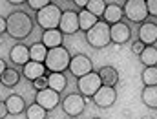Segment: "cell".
<instances>
[{
    "mask_svg": "<svg viewBox=\"0 0 157 119\" xmlns=\"http://www.w3.org/2000/svg\"><path fill=\"white\" fill-rule=\"evenodd\" d=\"M6 24H7V33L13 39H18V40L29 37L31 31H33V20L24 11H13L6 18Z\"/></svg>",
    "mask_w": 157,
    "mask_h": 119,
    "instance_id": "1",
    "label": "cell"
},
{
    "mask_svg": "<svg viewBox=\"0 0 157 119\" xmlns=\"http://www.w3.org/2000/svg\"><path fill=\"white\" fill-rule=\"evenodd\" d=\"M70 61H71L70 51L60 46V48L48 50L44 66H46V70H49V73H62L64 70L70 68Z\"/></svg>",
    "mask_w": 157,
    "mask_h": 119,
    "instance_id": "2",
    "label": "cell"
},
{
    "mask_svg": "<svg viewBox=\"0 0 157 119\" xmlns=\"http://www.w3.org/2000/svg\"><path fill=\"white\" fill-rule=\"evenodd\" d=\"M60 17H62L60 7L51 2V4L46 6L44 9L37 11V24H39L44 31H48V30H59Z\"/></svg>",
    "mask_w": 157,
    "mask_h": 119,
    "instance_id": "3",
    "label": "cell"
},
{
    "mask_svg": "<svg viewBox=\"0 0 157 119\" xmlns=\"http://www.w3.org/2000/svg\"><path fill=\"white\" fill-rule=\"evenodd\" d=\"M86 40L90 46L101 50L106 48L112 42V35H110V24H106L104 20H99L88 33H86Z\"/></svg>",
    "mask_w": 157,
    "mask_h": 119,
    "instance_id": "4",
    "label": "cell"
},
{
    "mask_svg": "<svg viewBox=\"0 0 157 119\" xmlns=\"http://www.w3.org/2000/svg\"><path fill=\"white\" fill-rule=\"evenodd\" d=\"M124 13L126 17L135 22V24H144L146 17H148V7H146V0H126L124 4Z\"/></svg>",
    "mask_w": 157,
    "mask_h": 119,
    "instance_id": "5",
    "label": "cell"
},
{
    "mask_svg": "<svg viewBox=\"0 0 157 119\" xmlns=\"http://www.w3.org/2000/svg\"><path fill=\"white\" fill-rule=\"evenodd\" d=\"M101 86H102V81H101L97 72H91V73H88V75H84L77 81V88L82 97H93Z\"/></svg>",
    "mask_w": 157,
    "mask_h": 119,
    "instance_id": "6",
    "label": "cell"
},
{
    "mask_svg": "<svg viewBox=\"0 0 157 119\" xmlns=\"http://www.w3.org/2000/svg\"><path fill=\"white\" fill-rule=\"evenodd\" d=\"M70 72L75 77L80 79V77H84V75H88V73L93 72V62H91V59L88 55L78 53L75 57H71V61H70Z\"/></svg>",
    "mask_w": 157,
    "mask_h": 119,
    "instance_id": "7",
    "label": "cell"
},
{
    "mask_svg": "<svg viewBox=\"0 0 157 119\" xmlns=\"http://www.w3.org/2000/svg\"><path fill=\"white\" fill-rule=\"evenodd\" d=\"M86 106V99L80 93H70L64 101H62V110L70 116V117H77L84 112Z\"/></svg>",
    "mask_w": 157,
    "mask_h": 119,
    "instance_id": "8",
    "label": "cell"
},
{
    "mask_svg": "<svg viewBox=\"0 0 157 119\" xmlns=\"http://www.w3.org/2000/svg\"><path fill=\"white\" fill-rule=\"evenodd\" d=\"M80 30L78 26V13L75 11H62V17H60V22H59V31L62 35H73Z\"/></svg>",
    "mask_w": 157,
    "mask_h": 119,
    "instance_id": "9",
    "label": "cell"
},
{
    "mask_svg": "<svg viewBox=\"0 0 157 119\" xmlns=\"http://www.w3.org/2000/svg\"><path fill=\"white\" fill-rule=\"evenodd\" d=\"M115 101H117V92L112 86H101L99 92L93 95V103L99 108H110V106H113Z\"/></svg>",
    "mask_w": 157,
    "mask_h": 119,
    "instance_id": "10",
    "label": "cell"
},
{
    "mask_svg": "<svg viewBox=\"0 0 157 119\" xmlns=\"http://www.w3.org/2000/svg\"><path fill=\"white\" fill-rule=\"evenodd\" d=\"M59 101H60L59 93H57V92H53L51 88L40 90V92H37V95H35V103H37L39 106H42L46 112H48V110H53V108H57Z\"/></svg>",
    "mask_w": 157,
    "mask_h": 119,
    "instance_id": "11",
    "label": "cell"
},
{
    "mask_svg": "<svg viewBox=\"0 0 157 119\" xmlns=\"http://www.w3.org/2000/svg\"><path fill=\"white\" fill-rule=\"evenodd\" d=\"M139 40L144 46H155L157 42V24L154 22H144L139 28Z\"/></svg>",
    "mask_w": 157,
    "mask_h": 119,
    "instance_id": "12",
    "label": "cell"
},
{
    "mask_svg": "<svg viewBox=\"0 0 157 119\" xmlns=\"http://www.w3.org/2000/svg\"><path fill=\"white\" fill-rule=\"evenodd\" d=\"M110 35H112V42H115V44H124V42H128L130 37H132V30H130L128 24L119 22V24L110 26Z\"/></svg>",
    "mask_w": 157,
    "mask_h": 119,
    "instance_id": "13",
    "label": "cell"
},
{
    "mask_svg": "<svg viewBox=\"0 0 157 119\" xmlns=\"http://www.w3.org/2000/svg\"><path fill=\"white\" fill-rule=\"evenodd\" d=\"M122 15H124V7H119L117 4H113V2H106V11H104V15H102L106 24L113 26V24L122 22V20H121Z\"/></svg>",
    "mask_w": 157,
    "mask_h": 119,
    "instance_id": "14",
    "label": "cell"
},
{
    "mask_svg": "<svg viewBox=\"0 0 157 119\" xmlns=\"http://www.w3.org/2000/svg\"><path fill=\"white\" fill-rule=\"evenodd\" d=\"M9 59H11V62H15V64H22V66L28 64V62H29V48L24 46V44L13 46L11 51H9Z\"/></svg>",
    "mask_w": 157,
    "mask_h": 119,
    "instance_id": "15",
    "label": "cell"
},
{
    "mask_svg": "<svg viewBox=\"0 0 157 119\" xmlns=\"http://www.w3.org/2000/svg\"><path fill=\"white\" fill-rule=\"evenodd\" d=\"M4 103H6V106H7V114H13V116H18V114H22V112L28 108L24 97H22V95H15V93L9 95Z\"/></svg>",
    "mask_w": 157,
    "mask_h": 119,
    "instance_id": "16",
    "label": "cell"
},
{
    "mask_svg": "<svg viewBox=\"0 0 157 119\" xmlns=\"http://www.w3.org/2000/svg\"><path fill=\"white\" fill-rule=\"evenodd\" d=\"M62 39H64V35H62L59 30H48V31L42 33V44H44L48 50L60 48V46H62Z\"/></svg>",
    "mask_w": 157,
    "mask_h": 119,
    "instance_id": "17",
    "label": "cell"
},
{
    "mask_svg": "<svg viewBox=\"0 0 157 119\" xmlns=\"http://www.w3.org/2000/svg\"><path fill=\"white\" fill-rule=\"evenodd\" d=\"M44 73H46V66L42 64V62H33V61H29L28 64H24V77L28 81H37L39 77H44Z\"/></svg>",
    "mask_w": 157,
    "mask_h": 119,
    "instance_id": "18",
    "label": "cell"
},
{
    "mask_svg": "<svg viewBox=\"0 0 157 119\" xmlns=\"http://www.w3.org/2000/svg\"><path fill=\"white\" fill-rule=\"evenodd\" d=\"M97 73H99V77L102 81V86H112L113 88L119 82V72L113 66H102Z\"/></svg>",
    "mask_w": 157,
    "mask_h": 119,
    "instance_id": "19",
    "label": "cell"
},
{
    "mask_svg": "<svg viewBox=\"0 0 157 119\" xmlns=\"http://www.w3.org/2000/svg\"><path fill=\"white\" fill-rule=\"evenodd\" d=\"M46 77H48V88H51V90L57 92V93H60V92L68 86V79H66L64 73H49V75H46Z\"/></svg>",
    "mask_w": 157,
    "mask_h": 119,
    "instance_id": "20",
    "label": "cell"
},
{
    "mask_svg": "<svg viewBox=\"0 0 157 119\" xmlns=\"http://www.w3.org/2000/svg\"><path fill=\"white\" fill-rule=\"evenodd\" d=\"M97 22H99V18H97L95 15H91L88 9H82V11L78 13V26H80V30H82V31H86V33H88V31H90Z\"/></svg>",
    "mask_w": 157,
    "mask_h": 119,
    "instance_id": "21",
    "label": "cell"
},
{
    "mask_svg": "<svg viewBox=\"0 0 157 119\" xmlns=\"http://www.w3.org/2000/svg\"><path fill=\"white\" fill-rule=\"evenodd\" d=\"M46 55H48V48L42 44V42H35L29 46V61L33 62H42L46 61Z\"/></svg>",
    "mask_w": 157,
    "mask_h": 119,
    "instance_id": "22",
    "label": "cell"
},
{
    "mask_svg": "<svg viewBox=\"0 0 157 119\" xmlns=\"http://www.w3.org/2000/svg\"><path fill=\"white\" fill-rule=\"evenodd\" d=\"M141 99L148 108H157V86H144Z\"/></svg>",
    "mask_w": 157,
    "mask_h": 119,
    "instance_id": "23",
    "label": "cell"
},
{
    "mask_svg": "<svg viewBox=\"0 0 157 119\" xmlns=\"http://www.w3.org/2000/svg\"><path fill=\"white\" fill-rule=\"evenodd\" d=\"M139 57H141V62H143L146 68L157 66V48L155 46H146L144 51H143Z\"/></svg>",
    "mask_w": 157,
    "mask_h": 119,
    "instance_id": "24",
    "label": "cell"
},
{
    "mask_svg": "<svg viewBox=\"0 0 157 119\" xmlns=\"http://www.w3.org/2000/svg\"><path fill=\"white\" fill-rule=\"evenodd\" d=\"M18 81H20V75H18V72H17L15 68H6V72H4L2 77H0V82H2L4 86H7V88L17 86Z\"/></svg>",
    "mask_w": 157,
    "mask_h": 119,
    "instance_id": "25",
    "label": "cell"
},
{
    "mask_svg": "<svg viewBox=\"0 0 157 119\" xmlns=\"http://www.w3.org/2000/svg\"><path fill=\"white\" fill-rule=\"evenodd\" d=\"M86 9H88L91 15H95V17L99 18V17H102L104 11H106V2H104V0H88Z\"/></svg>",
    "mask_w": 157,
    "mask_h": 119,
    "instance_id": "26",
    "label": "cell"
},
{
    "mask_svg": "<svg viewBox=\"0 0 157 119\" xmlns=\"http://www.w3.org/2000/svg\"><path fill=\"white\" fill-rule=\"evenodd\" d=\"M141 79H143V82H144V86H157V66L144 68Z\"/></svg>",
    "mask_w": 157,
    "mask_h": 119,
    "instance_id": "27",
    "label": "cell"
},
{
    "mask_svg": "<svg viewBox=\"0 0 157 119\" xmlns=\"http://www.w3.org/2000/svg\"><path fill=\"white\" fill-rule=\"evenodd\" d=\"M46 116H48V112L42 106H39L37 103H33L26 108V117L28 119H46Z\"/></svg>",
    "mask_w": 157,
    "mask_h": 119,
    "instance_id": "28",
    "label": "cell"
},
{
    "mask_svg": "<svg viewBox=\"0 0 157 119\" xmlns=\"http://www.w3.org/2000/svg\"><path fill=\"white\" fill-rule=\"evenodd\" d=\"M26 4H28L31 9H35V11H40V9H44L46 6H49L51 2H49V0H28Z\"/></svg>",
    "mask_w": 157,
    "mask_h": 119,
    "instance_id": "29",
    "label": "cell"
},
{
    "mask_svg": "<svg viewBox=\"0 0 157 119\" xmlns=\"http://www.w3.org/2000/svg\"><path fill=\"white\" fill-rule=\"evenodd\" d=\"M33 88L35 90H46L48 88V77H39L37 81H33Z\"/></svg>",
    "mask_w": 157,
    "mask_h": 119,
    "instance_id": "30",
    "label": "cell"
},
{
    "mask_svg": "<svg viewBox=\"0 0 157 119\" xmlns=\"http://www.w3.org/2000/svg\"><path fill=\"white\" fill-rule=\"evenodd\" d=\"M144 48H146V46H144V44H143L141 40H135V42L132 44V51H133L135 55H141V53L144 51Z\"/></svg>",
    "mask_w": 157,
    "mask_h": 119,
    "instance_id": "31",
    "label": "cell"
},
{
    "mask_svg": "<svg viewBox=\"0 0 157 119\" xmlns=\"http://www.w3.org/2000/svg\"><path fill=\"white\" fill-rule=\"evenodd\" d=\"M146 7H148V15L157 17V0H146Z\"/></svg>",
    "mask_w": 157,
    "mask_h": 119,
    "instance_id": "32",
    "label": "cell"
},
{
    "mask_svg": "<svg viewBox=\"0 0 157 119\" xmlns=\"http://www.w3.org/2000/svg\"><path fill=\"white\" fill-rule=\"evenodd\" d=\"M6 116H7V106L4 101H0V119H4Z\"/></svg>",
    "mask_w": 157,
    "mask_h": 119,
    "instance_id": "33",
    "label": "cell"
},
{
    "mask_svg": "<svg viewBox=\"0 0 157 119\" xmlns=\"http://www.w3.org/2000/svg\"><path fill=\"white\" fill-rule=\"evenodd\" d=\"M7 31V24H6V18H2L0 17V37H2V33H6Z\"/></svg>",
    "mask_w": 157,
    "mask_h": 119,
    "instance_id": "34",
    "label": "cell"
},
{
    "mask_svg": "<svg viewBox=\"0 0 157 119\" xmlns=\"http://www.w3.org/2000/svg\"><path fill=\"white\" fill-rule=\"evenodd\" d=\"M73 4H77L80 9H86V6H88V0H75Z\"/></svg>",
    "mask_w": 157,
    "mask_h": 119,
    "instance_id": "35",
    "label": "cell"
},
{
    "mask_svg": "<svg viewBox=\"0 0 157 119\" xmlns=\"http://www.w3.org/2000/svg\"><path fill=\"white\" fill-rule=\"evenodd\" d=\"M6 68H7V66H6V62H4V59H0V77H2V73L6 72Z\"/></svg>",
    "mask_w": 157,
    "mask_h": 119,
    "instance_id": "36",
    "label": "cell"
},
{
    "mask_svg": "<svg viewBox=\"0 0 157 119\" xmlns=\"http://www.w3.org/2000/svg\"><path fill=\"white\" fill-rule=\"evenodd\" d=\"M7 4H13V6H18V4H24V2H22V0H9Z\"/></svg>",
    "mask_w": 157,
    "mask_h": 119,
    "instance_id": "37",
    "label": "cell"
},
{
    "mask_svg": "<svg viewBox=\"0 0 157 119\" xmlns=\"http://www.w3.org/2000/svg\"><path fill=\"white\" fill-rule=\"evenodd\" d=\"M143 119H154V117H150V116H144V117H143Z\"/></svg>",
    "mask_w": 157,
    "mask_h": 119,
    "instance_id": "38",
    "label": "cell"
},
{
    "mask_svg": "<svg viewBox=\"0 0 157 119\" xmlns=\"http://www.w3.org/2000/svg\"><path fill=\"white\" fill-rule=\"evenodd\" d=\"M0 44H2V37H0Z\"/></svg>",
    "mask_w": 157,
    "mask_h": 119,
    "instance_id": "39",
    "label": "cell"
},
{
    "mask_svg": "<svg viewBox=\"0 0 157 119\" xmlns=\"http://www.w3.org/2000/svg\"><path fill=\"white\" fill-rule=\"evenodd\" d=\"M93 119H101V117H93Z\"/></svg>",
    "mask_w": 157,
    "mask_h": 119,
    "instance_id": "40",
    "label": "cell"
}]
</instances>
